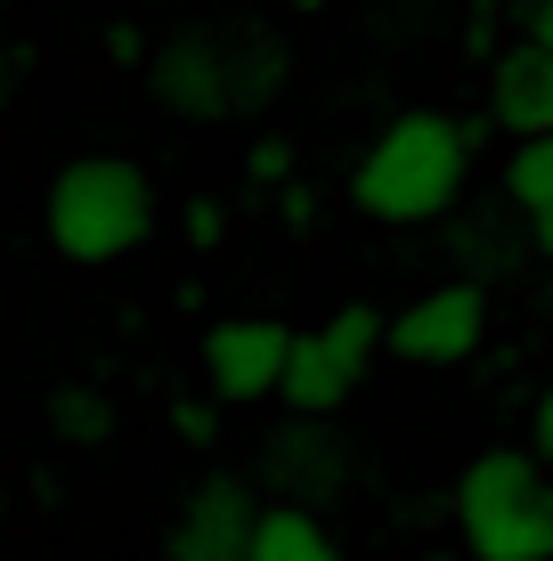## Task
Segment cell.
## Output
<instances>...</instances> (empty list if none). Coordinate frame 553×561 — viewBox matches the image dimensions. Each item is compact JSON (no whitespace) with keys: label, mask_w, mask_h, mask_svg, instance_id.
Here are the masks:
<instances>
[{"label":"cell","mask_w":553,"mask_h":561,"mask_svg":"<svg viewBox=\"0 0 553 561\" xmlns=\"http://www.w3.org/2000/svg\"><path fill=\"white\" fill-rule=\"evenodd\" d=\"M440 244H448V277H464V285H497V277H521L529 261H538V237H529V220L505 204V187L497 196H481L440 228Z\"/></svg>","instance_id":"30bf717a"},{"label":"cell","mask_w":553,"mask_h":561,"mask_svg":"<svg viewBox=\"0 0 553 561\" xmlns=\"http://www.w3.org/2000/svg\"><path fill=\"white\" fill-rule=\"evenodd\" d=\"M545 318H553V277H545Z\"/></svg>","instance_id":"cb8c5ba5"},{"label":"cell","mask_w":553,"mask_h":561,"mask_svg":"<svg viewBox=\"0 0 553 561\" xmlns=\"http://www.w3.org/2000/svg\"><path fill=\"white\" fill-rule=\"evenodd\" d=\"M529 456H538L545 472H553V382H545L538 399H529Z\"/></svg>","instance_id":"d6986e66"},{"label":"cell","mask_w":553,"mask_h":561,"mask_svg":"<svg viewBox=\"0 0 553 561\" xmlns=\"http://www.w3.org/2000/svg\"><path fill=\"white\" fill-rule=\"evenodd\" d=\"M505 204L529 220L538 261H553V139H529L505 154Z\"/></svg>","instance_id":"5bb4252c"},{"label":"cell","mask_w":553,"mask_h":561,"mask_svg":"<svg viewBox=\"0 0 553 561\" xmlns=\"http://www.w3.org/2000/svg\"><path fill=\"white\" fill-rule=\"evenodd\" d=\"M285 82H293V42L253 9L180 16L147 57V99L180 123H253L285 99Z\"/></svg>","instance_id":"6da1fadb"},{"label":"cell","mask_w":553,"mask_h":561,"mask_svg":"<svg viewBox=\"0 0 553 561\" xmlns=\"http://www.w3.org/2000/svg\"><path fill=\"white\" fill-rule=\"evenodd\" d=\"M261 513L269 496L253 489V472H196L163 520V561H253Z\"/></svg>","instance_id":"ba28073f"},{"label":"cell","mask_w":553,"mask_h":561,"mask_svg":"<svg viewBox=\"0 0 553 561\" xmlns=\"http://www.w3.org/2000/svg\"><path fill=\"white\" fill-rule=\"evenodd\" d=\"M16 73H25V57H16V42L0 33V114L16 106Z\"/></svg>","instance_id":"7402d4cb"},{"label":"cell","mask_w":553,"mask_h":561,"mask_svg":"<svg viewBox=\"0 0 553 561\" xmlns=\"http://www.w3.org/2000/svg\"><path fill=\"white\" fill-rule=\"evenodd\" d=\"M521 42H538L553 57V0H529V9H521Z\"/></svg>","instance_id":"44dd1931"},{"label":"cell","mask_w":553,"mask_h":561,"mask_svg":"<svg viewBox=\"0 0 553 561\" xmlns=\"http://www.w3.org/2000/svg\"><path fill=\"white\" fill-rule=\"evenodd\" d=\"M155 228H163V196H155L139 154L82 147L42 187V237L66 268H114V261L139 253Z\"/></svg>","instance_id":"3957f363"},{"label":"cell","mask_w":553,"mask_h":561,"mask_svg":"<svg viewBox=\"0 0 553 561\" xmlns=\"http://www.w3.org/2000/svg\"><path fill=\"white\" fill-rule=\"evenodd\" d=\"M237 180H244V204H261V196H285V187L301 180V147L285 139V130H261V139L244 147Z\"/></svg>","instance_id":"9a60e30c"},{"label":"cell","mask_w":553,"mask_h":561,"mask_svg":"<svg viewBox=\"0 0 553 561\" xmlns=\"http://www.w3.org/2000/svg\"><path fill=\"white\" fill-rule=\"evenodd\" d=\"M488 342V285L440 277L391 309V358L407 366H472Z\"/></svg>","instance_id":"9c48e42d"},{"label":"cell","mask_w":553,"mask_h":561,"mask_svg":"<svg viewBox=\"0 0 553 561\" xmlns=\"http://www.w3.org/2000/svg\"><path fill=\"white\" fill-rule=\"evenodd\" d=\"M293 342L301 325L269 318V309H237V318H212L196 334V366H204V391L220 408H269L285 399V375H293Z\"/></svg>","instance_id":"52a82bcc"},{"label":"cell","mask_w":553,"mask_h":561,"mask_svg":"<svg viewBox=\"0 0 553 561\" xmlns=\"http://www.w3.org/2000/svg\"><path fill=\"white\" fill-rule=\"evenodd\" d=\"M106 57H130V66H147V57H155V42H147L130 16H114V25H106Z\"/></svg>","instance_id":"ffe728a7"},{"label":"cell","mask_w":553,"mask_h":561,"mask_svg":"<svg viewBox=\"0 0 553 561\" xmlns=\"http://www.w3.org/2000/svg\"><path fill=\"white\" fill-rule=\"evenodd\" d=\"M269 9H285V16H318V9H334V0H269Z\"/></svg>","instance_id":"603a6c76"},{"label":"cell","mask_w":553,"mask_h":561,"mask_svg":"<svg viewBox=\"0 0 553 561\" xmlns=\"http://www.w3.org/2000/svg\"><path fill=\"white\" fill-rule=\"evenodd\" d=\"M163 432L180 439L187 456H212V448H220V432H228V408H220L212 391H180V399L163 408Z\"/></svg>","instance_id":"2e32d148"},{"label":"cell","mask_w":553,"mask_h":561,"mask_svg":"<svg viewBox=\"0 0 553 561\" xmlns=\"http://www.w3.org/2000/svg\"><path fill=\"white\" fill-rule=\"evenodd\" d=\"M448 520L472 561H553V472L529 448H481L448 489Z\"/></svg>","instance_id":"277c9868"},{"label":"cell","mask_w":553,"mask_h":561,"mask_svg":"<svg viewBox=\"0 0 553 561\" xmlns=\"http://www.w3.org/2000/svg\"><path fill=\"white\" fill-rule=\"evenodd\" d=\"M253 561H350V553H342V537H334L326 513L269 505V513H261V529H253Z\"/></svg>","instance_id":"4fadbf2b"},{"label":"cell","mask_w":553,"mask_h":561,"mask_svg":"<svg viewBox=\"0 0 553 561\" xmlns=\"http://www.w3.org/2000/svg\"><path fill=\"white\" fill-rule=\"evenodd\" d=\"M481 130L488 123H464V114H440V106H399L350 163V211H367L391 237L448 228L464 211Z\"/></svg>","instance_id":"7a4b0ae2"},{"label":"cell","mask_w":553,"mask_h":561,"mask_svg":"<svg viewBox=\"0 0 553 561\" xmlns=\"http://www.w3.org/2000/svg\"><path fill=\"white\" fill-rule=\"evenodd\" d=\"M488 130L512 139V147L553 139V57L538 42H512L488 66Z\"/></svg>","instance_id":"8fae6325"},{"label":"cell","mask_w":553,"mask_h":561,"mask_svg":"<svg viewBox=\"0 0 553 561\" xmlns=\"http://www.w3.org/2000/svg\"><path fill=\"white\" fill-rule=\"evenodd\" d=\"M180 237H187V253H220V244L237 237V204L228 196H187L180 204Z\"/></svg>","instance_id":"e0dca14e"},{"label":"cell","mask_w":553,"mask_h":561,"mask_svg":"<svg viewBox=\"0 0 553 561\" xmlns=\"http://www.w3.org/2000/svg\"><path fill=\"white\" fill-rule=\"evenodd\" d=\"M42 423H49V439H57V448L90 456V448H106V439H114L123 408H114V399L99 391V382L66 375V382H49V391H42Z\"/></svg>","instance_id":"7c38bea8"},{"label":"cell","mask_w":553,"mask_h":561,"mask_svg":"<svg viewBox=\"0 0 553 561\" xmlns=\"http://www.w3.org/2000/svg\"><path fill=\"white\" fill-rule=\"evenodd\" d=\"M472 9H505V0H472Z\"/></svg>","instance_id":"d4e9b609"},{"label":"cell","mask_w":553,"mask_h":561,"mask_svg":"<svg viewBox=\"0 0 553 561\" xmlns=\"http://www.w3.org/2000/svg\"><path fill=\"white\" fill-rule=\"evenodd\" d=\"M391 351V318L375 301H342L318 325H301L293 342V375H285V415H342L358 391H367L375 358Z\"/></svg>","instance_id":"5b68a950"},{"label":"cell","mask_w":553,"mask_h":561,"mask_svg":"<svg viewBox=\"0 0 553 561\" xmlns=\"http://www.w3.org/2000/svg\"><path fill=\"white\" fill-rule=\"evenodd\" d=\"M350 480H358V439L342 432V415H277L253 448V489L269 505L326 513L350 496Z\"/></svg>","instance_id":"8992f818"},{"label":"cell","mask_w":553,"mask_h":561,"mask_svg":"<svg viewBox=\"0 0 553 561\" xmlns=\"http://www.w3.org/2000/svg\"><path fill=\"white\" fill-rule=\"evenodd\" d=\"M269 204H277L269 220L285 228V237H310V228H318V211H326V196H318L310 180H293V187H285V196H269Z\"/></svg>","instance_id":"ac0fdd59"}]
</instances>
